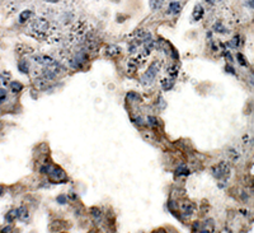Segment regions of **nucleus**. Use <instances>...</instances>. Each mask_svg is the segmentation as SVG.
<instances>
[{"instance_id":"f257e3e1","label":"nucleus","mask_w":254,"mask_h":233,"mask_svg":"<svg viewBox=\"0 0 254 233\" xmlns=\"http://www.w3.org/2000/svg\"><path fill=\"white\" fill-rule=\"evenodd\" d=\"M160 70V62L159 61H155L152 62V64L149 66V69L146 70V73L141 77V83L144 84V86H150V84H152V82L155 80L156 75H158Z\"/></svg>"},{"instance_id":"f03ea898","label":"nucleus","mask_w":254,"mask_h":233,"mask_svg":"<svg viewBox=\"0 0 254 233\" xmlns=\"http://www.w3.org/2000/svg\"><path fill=\"white\" fill-rule=\"evenodd\" d=\"M211 173H212V176L215 177L216 180L221 181L224 177H227L229 175V166L226 162H220L219 164H216L211 168Z\"/></svg>"},{"instance_id":"7ed1b4c3","label":"nucleus","mask_w":254,"mask_h":233,"mask_svg":"<svg viewBox=\"0 0 254 233\" xmlns=\"http://www.w3.org/2000/svg\"><path fill=\"white\" fill-rule=\"evenodd\" d=\"M48 177L51 180L56 181V182H65L67 181V175L66 172L64 171L61 167H57V166H53L52 169L48 173Z\"/></svg>"},{"instance_id":"20e7f679","label":"nucleus","mask_w":254,"mask_h":233,"mask_svg":"<svg viewBox=\"0 0 254 233\" xmlns=\"http://www.w3.org/2000/svg\"><path fill=\"white\" fill-rule=\"evenodd\" d=\"M48 22L46 19H43V18H37V19H35L33 22L31 23V28H33V29H36V31H38V32H43V31H46V29L48 28Z\"/></svg>"},{"instance_id":"39448f33","label":"nucleus","mask_w":254,"mask_h":233,"mask_svg":"<svg viewBox=\"0 0 254 233\" xmlns=\"http://www.w3.org/2000/svg\"><path fill=\"white\" fill-rule=\"evenodd\" d=\"M41 77L42 78H45L46 80H55L56 79V77H57V73L53 69H50V68H43V69L41 70Z\"/></svg>"},{"instance_id":"423d86ee","label":"nucleus","mask_w":254,"mask_h":233,"mask_svg":"<svg viewBox=\"0 0 254 233\" xmlns=\"http://www.w3.org/2000/svg\"><path fill=\"white\" fill-rule=\"evenodd\" d=\"M33 83H35V86L38 88V89H47V87H48V80L42 78L41 75L33 79Z\"/></svg>"},{"instance_id":"0eeeda50","label":"nucleus","mask_w":254,"mask_h":233,"mask_svg":"<svg viewBox=\"0 0 254 233\" xmlns=\"http://www.w3.org/2000/svg\"><path fill=\"white\" fill-rule=\"evenodd\" d=\"M120 52H121V49L118 47V46H116V45H109V46L105 47V55H107L108 57H114V56H117Z\"/></svg>"},{"instance_id":"6e6552de","label":"nucleus","mask_w":254,"mask_h":233,"mask_svg":"<svg viewBox=\"0 0 254 233\" xmlns=\"http://www.w3.org/2000/svg\"><path fill=\"white\" fill-rule=\"evenodd\" d=\"M203 13H205V10H203L202 5H200V4H197V5L193 8V13H192L193 19H194V20H200V19L202 18V17H203Z\"/></svg>"},{"instance_id":"1a4fd4ad","label":"nucleus","mask_w":254,"mask_h":233,"mask_svg":"<svg viewBox=\"0 0 254 233\" xmlns=\"http://www.w3.org/2000/svg\"><path fill=\"white\" fill-rule=\"evenodd\" d=\"M189 173H190V171L188 169L187 166H184V164L177 167V169H175V177H185V176H188Z\"/></svg>"},{"instance_id":"9d476101","label":"nucleus","mask_w":254,"mask_h":233,"mask_svg":"<svg viewBox=\"0 0 254 233\" xmlns=\"http://www.w3.org/2000/svg\"><path fill=\"white\" fill-rule=\"evenodd\" d=\"M18 69L20 73L23 74H29V62L25 60V59H23V60H20L18 62Z\"/></svg>"},{"instance_id":"9b49d317","label":"nucleus","mask_w":254,"mask_h":233,"mask_svg":"<svg viewBox=\"0 0 254 233\" xmlns=\"http://www.w3.org/2000/svg\"><path fill=\"white\" fill-rule=\"evenodd\" d=\"M174 79H172V78H165V79H163V82H162V87H163V89L164 91H170L173 87H174Z\"/></svg>"},{"instance_id":"f8f14e48","label":"nucleus","mask_w":254,"mask_h":233,"mask_svg":"<svg viewBox=\"0 0 254 233\" xmlns=\"http://www.w3.org/2000/svg\"><path fill=\"white\" fill-rule=\"evenodd\" d=\"M180 3L179 1H172L170 4H169V9L168 12L169 13H173V14H178L180 12Z\"/></svg>"},{"instance_id":"ddd939ff","label":"nucleus","mask_w":254,"mask_h":233,"mask_svg":"<svg viewBox=\"0 0 254 233\" xmlns=\"http://www.w3.org/2000/svg\"><path fill=\"white\" fill-rule=\"evenodd\" d=\"M90 213H92L93 219H94L97 223H100V220H102V218H103V215H102V211H100L99 208H92Z\"/></svg>"},{"instance_id":"4468645a","label":"nucleus","mask_w":254,"mask_h":233,"mask_svg":"<svg viewBox=\"0 0 254 233\" xmlns=\"http://www.w3.org/2000/svg\"><path fill=\"white\" fill-rule=\"evenodd\" d=\"M146 122H147V125H149L150 128H159V125H160L158 117H155V116H152V115H149V116H147Z\"/></svg>"},{"instance_id":"2eb2a0df","label":"nucleus","mask_w":254,"mask_h":233,"mask_svg":"<svg viewBox=\"0 0 254 233\" xmlns=\"http://www.w3.org/2000/svg\"><path fill=\"white\" fill-rule=\"evenodd\" d=\"M17 218H18V209H12L5 214V219H6V222H9V223L13 222V220L17 219Z\"/></svg>"},{"instance_id":"dca6fc26","label":"nucleus","mask_w":254,"mask_h":233,"mask_svg":"<svg viewBox=\"0 0 254 233\" xmlns=\"http://www.w3.org/2000/svg\"><path fill=\"white\" fill-rule=\"evenodd\" d=\"M28 217H29V214H28L27 208H24V206L18 208V219H20V220H27Z\"/></svg>"},{"instance_id":"f3484780","label":"nucleus","mask_w":254,"mask_h":233,"mask_svg":"<svg viewBox=\"0 0 254 233\" xmlns=\"http://www.w3.org/2000/svg\"><path fill=\"white\" fill-rule=\"evenodd\" d=\"M193 209H194V205L192 204V203H189V201H185L184 204L182 205V210L185 213V215H190V214H192Z\"/></svg>"},{"instance_id":"a211bd4d","label":"nucleus","mask_w":254,"mask_h":233,"mask_svg":"<svg viewBox=\"0 0 254 233\" xmlns=\"http://www.w3.org/2000/svg\"><path fill=\"white\" fill-rule=\"evenodd\" d=\"M167 71H168V74H169V78H172V79H175L178 77V73H179L178 66H175V65H170L167 69Z\"/></svg>"},{"instance_id":"6ab92c4d","label":"nucleus","mask_w":254,"mask_h":233,"mask_svg":"<svg viewBox=\"0 0 254 233\" xmlns=\"http://www.w3.org/2000/svg\"><path fill=\"white\" fill-rule=\"evenodd\" d=\"M10 89L13 93H19L20 91L23 89V84L19 83V82H12L10 83Z\"/></svg>"},{"instance_id":"aec40b11","label":"nucleus","mask_w":254,"mask_h":233,"mask_svg":"<svg viewBox=\"0 0 254 233\" xmlns=\"http://www.w3.org/2000/svg\"><path fill=\"white\" fill-rule=\"evenodd\" d=\"M163 3H164V0H150V1H149L150 8H151L152 10H158V9H160V8H162V5H163Z\"/></svg>"},{"instance_id":"412c9836","label":"nucleus","mask_w":254,"mask_h":233,"mask_svg":"<svg viewBox=\"0 0 254 233\" xmlns=\"http://www.w3.org/2000/svg\"><path fill=\"white\" fill-rule=\"evenodd\" d=\"M52 167H53V164H51V163H46V164H43V166H41L40 172L42 173V175H47V176H48V173H50L51 169H52Z\"/></svg>"},{"instance_id":"4be33fe9","label":"nucleus","mask_w":254,"mask_h":233,"mask_svg":"<svg viewBox=\"0 0 254 233\" xmlns=\"http://www.w3.org/2000/svg\"><path fill=\"white\" fill-rule=\"evenodd\" d=\"M239 44H240V36L238 35V36H235L230 42H227L226 45H227V47H238Z\"/></svg>"},{"instance_id":"5701e85b","label":"nucleus","mask_w":254,"mask_h":233,"mask_svg":"<svg viewBox=\"0 0 254 233\" xmlns=\"http://www.w3.org/2000/svg\"><path fill=\"white\" fill-rule=\"evenodd\" d=\"M33 13L31 10H25V12H22V14H20V17H19V22L20 23H24L25 20H27L29 17H31Z\"/></svg>"},{"instance_id":"b1692460","label":"nucleus","mask_w":254,"mask_h":233,"mask_svg":"<svg viewBox=\"0 0 254 233\" xmlns=\"http://www.w3.org/2000/svg\"><path fill=\"white\" fill-rule=\"evenodd\" d=\"M132 121H133L135 125L139 126V128H140V126H144V124H145V121H144V118L141 116H133L132 117Z\"/></svg>"},{"instance_id":"393cba45","label":"nucleus","mask_w":254,"mask_h":233,"mask_svg":"<svg viewBox=\"0 0 254 233\" xmlns=\"http://www.w3.org/2000/svg\"><path fill=\"white\" fill-rule=\"evenodd\" d=\"M67 199H69V196H66V195H58V196L56 197V201L60 205H65L67 203Z\"/></svg>"},{"instance_id":"a878e982","label":"nucleus","mask_w":254,"mask_h":233,"mask_svg":"<svg viewBox=\"0 0 254 233\" xmlns=\"http://www.w3.org/2000/svg\"><path fill=\"white\" fill-rule=\"evenodd\" d=\"M139 97H140V96L137 94V93H135V92L127 93V99H130V101H140Z\"/></svg>"},{"instance_id":"bb28decb","label":"nucleus","mask_w":254,"mask_h":233,"mask_svg":"<svg viewBox=\"0 0 254 233\" xmlns=\"http://www.w3.org/2000/svg\"><path fill=\"white\" fill-rule=\"evenodd\" d=\"M214 29H215L216 32H219V33H225L226 32V29L224 28V26H222L221 23H216L215 26H214Z\"/></svg>"},{"instance_id":"cd10ccee","label":"nucleus","mask_w":254,"mask_h":233,"mask_svg":"<svg viewBox=\"0 0 254 233\" xmlns=\"http://www.w3.org/2000/svg\"><path fill=\"white\" fill-rule=\"evenodd\" d=\"M236 56H238V57H236V59H238V62H239L241 66H247V61H245V59H244L243 55H241V54H238Z\"/></svg>"},{"instance_id":"c85d7f7f","label":"nucleus","mask_w":254,"mask_h":233,"mask_svg":"<svg viewBox=\"0 0 254 233\" xmlns=\"http://www.w3.org/2000/svg\"><path fill=\"white\" fill-rule=\"evenodd\" d=\"M225 70L227 71V73H230V74H232V75H234V74H235V70H234V69H232V66H231V65H226V68H225Z\"/></svg>"},{"instance_id":"c756f323","label":"nucleus","mask_w":254,"mask_h":233,"mask_svg":"<svg viewBox=\"0 0 254 233\" xmlns=\"http://www.w3.org/2000/svg\"><path fill=\"white\" fill-rule=\"evenodd\" d=\"M69 197H71V200H78V195L74 194V192H71V194L69 195Z\"/></svg>"},{"instance_id":"7c9ffc66","label":"nucleus","mask_w":254,"mask_h":233,"mask_svg":"<svg viewBox=\"0 0 254 233\" xmlns=\"http://www.w3.org/2000/svg\"><path fill=\"white\" fill-rule=\"evenodd\" d=\"M245 4H247L248 7H250V8H253V9H254V0H249V1H247Z\"/></svg>"},{"instance_id":"2f4dec72","label":"nucleus","mask_w":254,"mask_h":233,"mask_svg":"<svg viewBox=\"0 0 254 233\" xmlns=\"http://www.w3.org/2000/svg\"><path fill=\"white\" fill-rule=\"evenodd\" d=\"M12 232V227H5L3 229V233H10Z\"/></svg>"},{"instance_id":"473e14b6","label":"nucleus","mask_w":254,"mask_h":233,"mask_svg":"<svg viewBox=\"0 0 254 233\" xmlns=\"http://www.w3.org/2000/svg\"><path fill=\"white\" fill-rule=\"evenodd\" d=\"M206 1H207V3H209V4H210V5H214V4H215V1H216V0H206Z\"/></svg>"},{"instance_id":"72a5a7b5","label":"nucleus","mask_w":254,"mask_h":233,"mask_svg":"<svg viewBox=\"0 0 254 233\" xmlns=\"http://www.w3.org/2000/svg\"><path fill=\"white\" fill-rule=\"evenodd\" d=\"M45 1H47V3H57L58 0H45Z\"/></svg>"},{"instance_id":"f704fd0d","label":"nucleus","mask_w":254,"mask_h":233,"mask_svg":"<svg viewBox=\"0 0 254 233\" xmlns=\"http://www.w3.org/2000/svg\"><path fill=\"white\" fill-rule=\"evenodd\" d=\"M200 233H210V231L209 229H202V231H200Z\"/></svg>"},{"instance_id":"c9c22d12","label":"nucleus","mask_w":254,"mask_h":233,"mask_svg":"<svg viewBox=\"0 0 254 233\" xmlns=\"http://www.w3.org/2000/svg\"><path fill=\"white\" fill-rule=\"evenodd\" d=\"M3 194V187H0V195Z\"/></svg>"}]
</instances>
